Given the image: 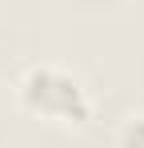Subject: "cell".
I'll return each instance as SVG.
<instances>
[{
	"label": "cell",
	"instance_id": "1",
	"mask_svg": "<svg viewBox=\"0 0 144 148\" xmlns=\"http://www.w3.org/2000/svg\"><path fill=\"white\" fill-rule=\"evenodd\" d=\"M20 104L32 116H44V120H60V124H84L92 116V104L88 92L60 68H28L20 80Z\"/></svg>",
	"mask_w": 144,
	"mask_h": 148
},
{
	"label": "cell",
	"instance_id": "2",
	"mask_svg": "<svg viewBox=\"0 0 144 148\" xmlns=\"http://www.w3.org/2000/svg\"><path fill=\"white\" fill-rule=\"evenodd\" d=\"M120 148H144V116H132L120 132Z\"/></svg>",
	"mask_w": 144,
	"mask_h": 148
}]
</instances>
